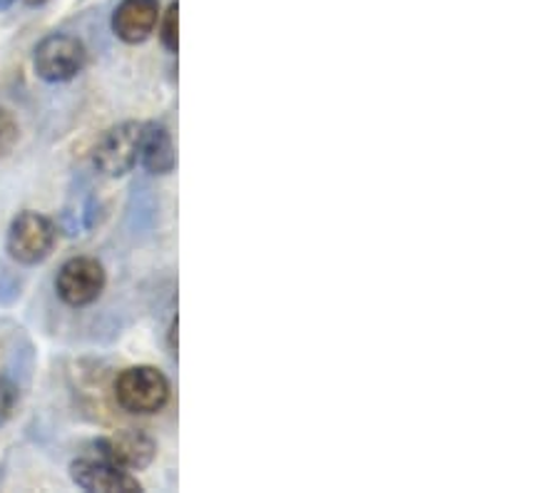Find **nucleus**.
<instances>
[{
  "mask_svg": "<svg viewBox=\"0 0 560 493\" xmlns=\"http://www.w3.org/2000/svg\"><path fill=\"white\" fill-rule=\"evenodd\" d=\"M170 391L167 376L150 364L130 366L115 379V399L132 416L160 414L167 407Z\"/></svg>",
  "mask_w": 560,
  "mask_h": 493,
  "instance_id": "nucleus-1",
  "label": "nucleus"
},
{
  "mask_svg": "<svg viewBox=\"0 0 560 493\" xmlns=\"http://www.w3.org/2000/svg\"><path fill=\"white\" fill-rule=\"evenodd\" d=\"M88 50L83 40L68 33H52L35 45L33 68L45 83H68L85 70Z\"/></svg>",
  "mask_w": 560,
  "mask_h": 493,
  "instance_id": "nucleus-2",
  "label": "nucleus"
},
{
  "mask_svg": "<svg viewBox=\"0 0 560 493\" xmlns=\"http://www.w3.org/2000/svg\"><path fill=\"white\" fill-rule=\"evenodd\" d=\"M70 479L75 486L90 493H138L142 491V483L138 481L132 471L122 469L120 463L107 459L105 454L95 451L90 446V451L78 456L70 463Z\"/></svg>",
  "mask_w": 560,
  "mask_h": 493,
  "instance_id": "nucleus-3",
  "label": "nucleus"
},
{
  "mask_svg": "<svg viewBox=\"0 0 560 493\" xmlns=\"http://www.w3.org/2000/svg\"><path fill=\"white\" fill-rule=\"evenodd\" d=\"M58 230L52 220L45 218L40 212L25 210L18 214L8 230V255L21 265H38L43 259H48L52 247H56Z\"/></svg>",
  "mask_w": 560,
  "mask_h": 493,
  "instance_id": "nucleus-4",
  "label": "nucleus"
},
{
  "mask_svg": "<svg viewBox=\"0 0 560 493\" xmlns=\"http://www.w3.org/2000/svg\"><path fill=\"white\" fill-rule=\"evenodd\" d=\"M142 122H120L103 132L93 150V163L107 177H122L140 163Z\"/></svg>",
  "mask_w": 560,
  "mask_h": 493,
  "instance_id": "nucleus-5",
  "label": "nucleus"
},
{
  "mask_svg": "<svg viewBox=\"0 0 560 493\" xmlns=\"http://www.w3.org/2000/svg\"><path fill=\"white\" fill-rule=\"evenodd\" d=\"M105 267L93 257H72L56 277L58 297L70 307H88L101 300L105 290Z\"/></svg>",
  "mask_w": 560,
  "mask_h": 493,
  "instance_id": "nucleus-6",
  "label": "nucleus"
},
{
  "mask_svg": "<svg viewBox=\"0 0 560 493\" xmlns=\"http://www.w3.org/2000/svg\"><path fill=\"white\" fill-rule=\"evenodd\" d=\"M95 451L105 454L107 459L120 463L122 469L128 471H142L148 469L158 454V444L148 432L142 429H122L107 438H97V442L90 444Z\"/></svg>",
  "mask_w": 560,
  "mask_h": 493,
  "instance_id": "nucleus-7",
  "label": "nucleus"
},
{
  "mask_svg": "<svg viewBox=\"0 0 560 493\" xmlns=\"http://www.w3.org/2000/svg\"><path fill=\"white\" fill-rule=\"evenodd\" d=\"M160 13V0H122L113 13V33L122 43H144L158 31Z\"/></svg>",
  "mask_w": 560,
  "mask_h": 493,
  "instance_id": "nucleus-8",
  "label": "nucleus"
},
{
  "mask_svg": "<svg viewBox=\"0 0 560 493\" xmlns=\"http://www.w3.org/2000/svg\"><path fill=\"white\" fill-rule=\"evenodd\" d=\"M140 163L152 175H167L175 169L177 155H175L173 138H170L165 125H158V122L142 125Z\"/></svg>",
  "mask_w": 560,
  "mask_h": 493,
  "instance_id": "nucleus-9",
  "label": "nucleus"
},
{
  "mask_svg": "<svg viewBox=\"0 0 560 493\" xmlns=\"http://www.w3.org/2000/svg\"><path fill=\"white\" fill-rule=\"evenodd\" d=\"M177 13H179L177 3H170L167 11L160 13V23H158L160 40L170 52H177V45H179V38H177V17L179 15Z\"/></svg>",
  "mask_w": 560,
  "mask_h": 493,
  "instance_id": "nucleus-10",
  "label": "nucleus"
},
{
  "mask_svg": "<svg viewBox=\"0 0 560 493\" xmlns=\"http://www.w3.org/2000/svg\"><path fill=\"white\" fill-rule=\"evenodd\" d=\"M18 134H21V128H18L15 115L0 107V157H5L15 148Z\"/></svg>",
  "mask_w": 560,
  "mask_h": 493,
  "instance_id": "nucleus-11",
  "label": "nucleus"
},
{
  "mask_svg": "<svg viewBox=\"0 0 560 493\" xmlns=\"http://www.w3.org/2000/svg\"><path fill=\"white\" fill-rule=\"evenodd\" d=\"M18 407V389L13 382H8L5 376H0V426L13 416Z\"/></svg>",
  "mask_w": 560,
  "mask_h": 493,
  "instance_id": "nucleus-12",
  "label": "nucleus"
},
{
  "mask_svg": "<svg viewBox=\"0 0 560 493\" xmlns=\"http://www.w3.org/2000/svg\"><path fill=\"white\" fill-rule=\"evenodd\" d=\"M15 0H0V11H5V8H11Z\"/></svg>",
  "mask_w": 560,
  "mask_h": 493,
  "instance_id": "nucleus-13",
  "label": "nucleus"
},
{
  "mask_svg": "<svg viewBox=\"0 0 560 493\" xmlns=\"http://www.w3.org/2000/svg\"><path fill=\"white\" fill-rule=\"evenodd\" d=\"M25 3H28V5H43V3H48V0H25Z\"/></svg>",
  "mask_w": 560,
  "mask_h": 493,
  "instance_id": "nucleus-14",
  "label": "nucleus"
}]
</instances>
